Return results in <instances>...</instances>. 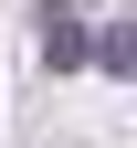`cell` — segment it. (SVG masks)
Listing matches in <instances>:
<instances>
[{
    "label": "cell",
    "mask_w": 137,
    "mask_h": 148,
    "mask_svg": "<svg viewBox=\"0 0 137 148\" xmlns=\"http://www.w3.org/2000/svg\"><path fill=\"white\" fill-rule=\"evenodd\" d=\"M42 64H53V74H63V64H85V32H74L63 11H42Z\"/></svg>",
    "instance_id": "6da1fadb"
},
{
    "label": "cell",
    "mask_w": 137,
    "mask_h": 148,
    "mask_svg": "<svg viewBox=\"0 0 137 148\" xmlns=\"http://www.w3.org/2000/svg\"><path fill=\"white\" fill-rule=\"evenodd\" d=\"M95 74H137V32H127V21H116L106 42H95Z\"/></svg>",
    "instance_id": "7a4b0ae2"
}]
</instances>
